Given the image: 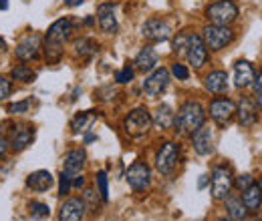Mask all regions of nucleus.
Instances as JSON below:
<instances>
[{
  "label": "nucleus",
  "mask_w": 262,
  "mask_h": 221,
  "mask_svg": "<svg viewBox=\"0 0 262 221\" xmlns=\"http://www.w3.org/2000/svg\"><path fill=\"white\" fill-rule=\"evenodd\" d=\"M240 199H242L244 207L248 209V213H256L262 205V195H260L258 185H256V183H252L248 189L242 191V197H240Z\"/></svg>",
  "instance_id": "obj_24"
},
{
  "label": "nucleus",
  "mask_w": 262,
  "mask_h": 221,
  "mask_svg": "<svg viewBox=\"0 0 262 221\" xmlns=\"http://www.w3.org/2000/svg\"><path fill=\"white\" fill-rule=\"evenodd\" d=\"M236 115H238V123L242 127H252L258 121V105L254 99L250 96H242L238 107H236Z\"/></svg>",
  "instance_id": "obj_14"
},
{
  "label": "nucleus",
  "mask_w": 262,
  "mask_h": 221,
  "mask_svg": "<svg viewBox=\"0 0 262 221\" xmlns=\"http://www.w3.org/2000/svg\"><path fill=\"white\" fill-rule=\"evenodd\" d=\"M141 36L151 42H162L171 36V27L164 18H147L141 27Z\"/></svg>",
  "instance_id": "obj_9"
},
{
  "label": "nucleus",
  "mask_w": 262,
  "mask_h": 221,
  "mask_svg": "<svg viewBox=\"0 0 262 221\" xmlns=\"http://www.w3.org/2000/svg\"><path fill=\"white\" fill-rule=\"evenodd\" d=\"M186 59L194 68H202L208 61V48L200 34H190V42L186 48Z\"/></svg>",
  "instance_id": "obj_12"
},
{
  "label": "nucleus",
  "mask_w": 262,
  "mask_h": 221,
  "mask_svg": "<svg viewBox=\"0 0 262 221\" xmlns=\"http://www.w3.org/2000/svg\"><path fill=\"white\" fill-rule=\"evenodd\" d=\"M206 121V111L198 101H186L180 109L178 115H173V127L176 133L180 135H194Z\"/></svg>",
  "instance_id": "obj_1"
},
{
  "label": "nucleus",
  "mask_w": 262,
  "mask_h": 221,
  "mask_svg": "<svg viewBox=\"0 0 262 221\" xmlns=\"http://www.w3.org/2000/svg\"><path fill=\"white\" fill-rule=\"evenodd\" d=\"M158 63H160V55L156 53L154 46H143L137 57H135V68L141 70V72H151L154 68H158Z\"/></svg>",
  "instance_id": "obj_21"
},
{
  "label": "nucleus",
  "mask_w": 262,
  "mask_h": 221,
  "mask_svg": "<svg viewBox=\"0 0 262 221\" xmlns=\"http://www.w3.org/2000/svg\"><path fill=\"white\" fill-rule=\"evenodd\" d=\"M29 213H31V217H33V219L40 221V219H47V217L51 215V209H49V205H47V203L31 201V203H29Z\"/></svg>",
  "instance_id": "obj_30"
},
{
  "label": "nucleus",
  "mask_w": 262,
  "mask_h": 221,
  "mask_svg": "<svg viewBox=\"0 0 262 221\" xmlns=\"http://www.w3.org/2000/svg\"><path fill=\"white\" fill-rule=\"evenodd\" d=\"M133 77H135V70H133V66L131 64H125L121 70H117L115 72V81L119 83V85H127L133 81Z\"/></svg>",
  "instance_id": "obj_33"
},
{
  "label": "nucleus",
  "mask_w": 262,
  "mask_h": 221,
  "mask_svg": "<svg viewBox=\"0 0 262 221\" xmlns=\"http://www.w3.org/2000/svg\"><path fill=\"white\" fill-rule=\"evenodd\" d=\"M67 6H79V4H83V0H65Z\"/></svg>",
  "instance_id": "obj_43"
},
{
  "label": "nucleus",
  "mask_w": 262,
  "mask_h": 221,
  "mask_svg": "<svg viewBox=\"0 0 262 221\" xmlns=\"http://www.w3.org/2000/svg\"><path fill=\"white\" fill-rule=\"evenodd\" d=\"M97 199L99 195L95 193V189H85V193H83V203L87 205H91V207H97Z\"/></svg>",
  "instance_id": "obj_38"
},
{
  "label": "nucleus",
  "mask_w": 262,
  "mask_h": 221,
  "mask_svg": "<svg viewBox=\"0 0 262 221\" xmlns=\"http://www.w3.org/2000/svg\"><path fill=\"white\" fill-rule=\"evenodd\" d=\"M254 66L248 63V61H238L234 64V85L238 89H248L252 87V81H254Z\"/></svg>",
  "instance_id": "obj_20"
},
{
  "label": "nucleus",
  "mask_w": 262,
  "mask_h": 221,
  "mask_svg": "<svg viewBox=\"0 0 262 221\" xmlns=\"http://www.w3.org/2000/svg\"><path fill=\"white\" fill-rule=\"evenodd\" d=\"M85 161H87V153L85 149H71L63 157V173L69 175L71 179H75L77 175H81L83 167H85Z\"/></svg>",
  "instance_id": "obj_15"
},
{
  "label": "nucleus",
  "mask_w": 262,
  "mask_h": 221,
  "mask_svg": "<svg viewBox=\"0 0 262 221\" xmlns=\"http://www.w3.org/2000/svg\"><path fill=\"white\" fill-rule=\"evenodd\" d=\"M206 187V175H202V179H200V189H204Z\"/></svg>",
  "instance_id": "obj_44"
},
{
  "label": "nucleus",
  "mask_w": 262,
  "mask_h": 221,
  "mask_svg": "<svg viewBox=\"0 0 262 221\" xmlns=\"http://www.w3.org/2000/svg\"><path fill=\"white\" fill-rule=\"evenodd\" d=\"M167 85H169V70L164 66L154 68L149 77L143 81V93L149 99H158L167 89Z\"/></svg>",
  "instance_id": "obj_8"
},
{
  "label": "nucleus",
  "mask_w": 262,
  "mask_h": 221,
  "mask_svg": "<svg viewBox=\"0 0 262 221\" xmlns=\"http://www.w3.org/2000/svg\"><path fill=\"white\" fill-rule=\"evenodd\" d=\"M95 119H97V113H95V111L79 113V115L71 121V129H73V133H85V131H89V127L93 125Z\"/></svg>",
  "instance_id": "obj_27"
},
{
  "label": "nucleus",
  "mask_w": 262,
  "mask_h": 221,
  "mask_svg": "<svg viewBox=\"0 0 262 221\" xmlns=\"http://www.w3.org/2000/svg\"><path fill=\"white\" fill-rule=\"evenodd\" d=\"M210 187H212V197L216 201H224L230 195V191L234 187V177L228 165H218L212 171L210 177Z\"/></svg>",
  "instance_id": "obj_4"
},
{
  "label": "nucleus",
  "mask_w": 262,
  "mask_h": 221,
  "mask_svg": "<svg viewBox=\"0 0 262 221\" xmlns=\"http://www.w3.org/2000/svg\"><path fill=\"white\" fill-rule=\"evenodd\" d=\"M10 91H12L10 81H8V79H4V77H0V101H4L6 96L10 95Z\"/></svg>",
  "instance_id": "obj_39"
},
{
  "label": "nucleus",
  "mask_w": 262,
  "mask_h": 221,
  "mask_svg": "<svg viewBox=\"0 0 262 221\" xmlns=\"http://www.w3.org/2000/svg\"><path fill=\"white\" fill-rule=\"evenodd\" d=\"M6 48V42H4V38H0V53Z\"/></svg>",
  "instance_id": "obj_46"
},
{
  "label": "nucleus",
  "mask_w": 262,
  "mask_h": 221,
  "mask_svg": "<svg viewBox=\"0 0 262 221\" xmlns=\"http://www.w3.org/2000/svg\"><path fill=\"white\" fill-rule=\"evenodd\" d=\"M206 18H208L212 24L230 27V24L238 18V6H236L232 0H218V2H212V4L206 8Z\"/></svg>",
  "instance_id": "obj_2"
},
{
  "label": "nucleus",
  "mask_w": 262,
  "mask_h": 221,
  "mask_svg": "<svg viewBox=\"0 0 262 221\" xmlns=\"http://www.w3.org/2000/svg\"><path fill=\"white\" fill-rule=\"evenodd\" d=\"M214 133L208 125H202L196 133L192 135V145H194V151H196L200 157H208L212 151H214Z\"/></svg>",
  "instance_id": "obj_16"
},
{
  "label": "nucleus",
  "mask_w": 262,
  "mask_h": 221,
  "mask_svg": "<svg viewBox=\"0 0 262 221\" xmlns=\"http://www.w3.org/2000/svg\"><path fill=\"white\" fill-rule=\"evenodd\" d=\"M202 40L206 48L210 51H222L228 44L234 42V31L230 27H218V24H208L202 31Z\"/></svg>",
  "instance_id": "obj_5"
},
{
  "label": "nucleus",
  "mask_w": 262,
  "mask_h": 221,
  "mask_svg": "<svg viewBox=\"0 0 262 221\" xmlns=\"http://www.w3.org/2000/svg\"><path fill=\"white\" fill-rule=\"evenodd\" d=\"M236 115V105L234 101H230L226 96H218L210 103V117L218 123V125H228Z\"/></svg>",
  "instance_id": "obj_10"
},
{
  "label": "nucleus",
  "mask_w": 262,
  "mask_h": 221,
  "mask_svg": "<svg viewBox=\"0 0 262 221\" xmlns=\"http://www.w3.org/2000/svg\"><path fill=\"white\" fill-rule=\"evenodd\" d=\"M8 137H4V135H0V159L6 155V151H8Z\"/></svg>",
  "instance_id": "obj_41"
},
{
  "label": "nucleus",
  "mask_w": 262,
  "mask_h": 221,
  "mask_svg": "<svg viewBox=\"0 0 262 221\" xmlns=\"http://www.w3.org/2000/svg\"><path fill=\"white\" fill-rule=\"evenodd\" d=\"M71 32H73L71 20L69 18H59V20H55L49 27V31H47V42L49 44H61L63 46V42L71 36Z\"/></svg>",
  "instance_id": "obj_19"
},
{
  "label": "nucleus",
  "mask_w": 262,
  "mask_h": 221,
  "mask_svg": "<svg viewBox=\"0 0 262 221\" xmlns=\"http://www.w3.org/2000/svg\"><path fill=\"white\" fill-rule=\"evenodd\" d=\"M34 139V127L33 125H12V131L8 135V145L14 151L27 149Z\"/></svg>",
  "instance_id": "obj_13"
},
{
  "label": "nucleus",
  "mask_w": 262,
  "mask_h": 221,
  "mask_svg": "<svg viewBox=\"0 0 262 221\" xmlns=\"http://www.w3.org/2000/svg\"><path fill=\"white\" fill-rule=\"evenodd\" d=\"M258 189H260V195H262V177H260V183H258Z\"/></svg>",
  "instance_id": "obj_48"
},
{
  "label": "nucleus",
  "mask_w": 262,
  "mask_h": 221,
  "mask_svg": "<svg viewBox=\"0 0 262 221\" xmlns=\"http://www.w3.org/2000/svg\"><path fill=\"white\" fill-rule=\"evenodd\" d=\"M0 8L6 10V8H8V0H0Z\"/></svg>",
  "instance_id": "obj_45"
},
{
  "label": "nucleus",
  "mask_w": 262,
  "mask_h": 221,
  "mask_svg": "<svg viewBox=\"0 0 262 221\" xmlns=\"http://www.w3.org/2000/svg\"><path fill=\"white\" fill-rule=\"evenodd\" d=\"M252 89L256 95L262 93V70H258V75H254V81H252Z\"/></svg>",
  "instance_id": "obj_40"
},
{
  "label": "nucleus",
  "mask_w": 262,
  "mask_h": 221,
  "mask_svg": "<svg viewBox=\"0 0 262 221\" xmlns=\"http://www.w3.org/2000/svg\"><path fill=\"white\" fill-rule=\"evenodd\" d=\"M97 20L99 29L105 34H115L117 32V16H115V6L111 2L99 4L97 6Z\"/></svg>",
  "instance_id": "obj_18"
},
{
  "label": "nucleus",
  "mask_w": 262,
  "mask_h": 221,
  "mask_svg": "<svg viewBox=\"0 0 262 221\" xmlns=\"http://www.w3.org/2000/svg\"><path fill=\"white\" fill-rule=\"evenodd\" d=\"M71 187H73V179L69 175H65V173H61V177H59V195L69 193Z\"/></svg>",
  "instance_id": "obj_37"
},
{
  "label": "nucleus",
  "mask_w": 262,
  "mask_h": 221,
  "mask_svg": "<svg viewBox=\"0 0 262 221\" xmlns=\"http://www.w3.org/2000/svg\"><path fill=\"white\" fill-rule=\"evenodd\" d=\"M10 77L14 81H20V83H33L34 79H36V72H34L31 66H27V64H16L10 70Z\"/></svg>",
  "instance_id": "obj_29"
},
{
  "label": "nucleus",
  "mask_w": 262,
  "mask_h": 221,
  "mask_svg": "<svg viewBox=\"0 0 262 221\" xmlns=\"http://www.w3.org/2000/svg\"><path fill=\"white\" fill-rule=\"evenodd\" d=\"M169 72L178 79V81H188L190 79V70H188V66L182 63H173L171 64V68H169Z\"/></svg>",
  "instance_id": "obj_34"
},
{
  "label": "nucleus",
  "mask_w": 262,
  "mask_h": 221,
  "mask_svg": "<svg viewBox=\"0 0 262 221\" xmlns=\"http://www.w3.org/2000/svg\"><path fill=\"white\" fill-rule=\"evenodd\" d=\"M125 179H127V183H129L131 189L137 191V193H141V191H145L149 185H151V169H149L147 163H143V161H135L129 169H127Z\"/></svg>",
  "instance_id": "obj_7"
},
{
  "label": "nucleus",
  "mask_w": 262,
  "mask_h": 221,
  "mask_svg": "<svg viewBox=\"0 0 262 221\" xmlns=\"http://www.w3.org/2000/svg\"><path fill=\"white\" fill-rule=\"evenodd\" d=\"M188 42H190V34H178L171 42V51L176 55H186V48H188Z\"/></svg>",
  "instance_id": "obj_32"
},
{
  "label": "nucleus",
  "mask_w": 262,
  "mask_h": 221,
  "mask_svg": "<svg viewBox=\"0 0 262 221\" xmlns=\"http://www.w3.org/2000/svg\"><path fill=\"white\" fill-rule=\"evenodd\" d=\"M83 185H85V177H83V175H77V177L73 179V187L79 189V187H83Z\"/></svg>",
  "instance_id": "obj_42"
},
{
  "label": "nucleus",
  "mask_w": 262,
  "mask_h": 221,
  "mask_svg": "<svg viewBox=\"0 0 262 221\" xmlns=\"http://www.w3.org/2000/svg\"><path fill=\"white\" fill-rule=\"evenodd\" d=\"M256 105H258V109L262 111V93L258 95V101H256Z\"/></svg>",
  "instance_id": "obj_47"
},
{
  "label": "nucleus",
  "mask_w": 262,
  "mask_h": 221,
  "mask_svg": "<svg viewBox=\"0 0 262 221\" xmlns=\"http://www.w3.org/2000/svg\"><path fill=\"white\" fill-rule=\"evenodd\" d=\"M224 203H226V213H228L230 219L234 221H244L248 217V209L244 207V203H242V199L240 197H226L224 199Z\"/></svg>",
  "instance_id": "obj_25"
},
{
  "label": "nucleus",
  "mask_w": 262,
  "mask_h": 221,
  "mask_svg": "<svg viewBox=\"0 0 262 221\" xmlns=\"http://www.w3.org/2000/svg\"><path fill=\"white\" fill-rule=\"evenodd\" d=\"M244 221H258V219H244Z\"/></svg>",
  "instance_id": "obj_50"
},
{
  "label": "nucleus",
  "mask_w": 262,
  "mask_h": 221,
  "mask_svg": "<svg viewBox=\"0 0 262 221\" xmlns=\"http://www.w3.org/2000/svg\"><path fill=\"white\" fill-rule=\"evenodd\" d=\"M95 183H97L99 197L103 199V203L109 201V181H107V173L105 171H99L97 177H95Z\"/></svg>",
  "instance_id": "obj_31"
},
{
  "label": "nucleus",
  "mask_w": 262,
  "mask_h": 221,
  "mask_svg": "<svg viewBox=\"0 0 262 221\" xmlns=\"http://www.w3.org/2000/svg\"><path fill=\"white\" fill-rule=\"evenodd\" d=\"M53 183H55L53 173H51V171H45V169H38V171H34V173H31V175L27 177V187L36 191V193L49 191L53 187Z\"/></svg>",
  "instance_id": "obj_22"
},
{
  "label": "nucleus",
  "mask_w": 262,
  "mask_h": 221,
  "mask_svg": "<svg viewBox=\"0 0 262 221\" xmlns=\"http://www.w3.org/2000/svg\"><path fill=\"white\" fill-rule=\"evenodd\" d=\"M40 48H42V40H40V36H38V34H27V36L16 44L14 55H16V59L29 63V61H34V59L38 57Z\"/></svg>",
  "instance_id": "obj_11"
},
{
  "label": "nucleus",
  "mask_w": 262,
  "mask_h": 221,
  "mask_svg": "<svg viewBox=\"0 0 262 221\" xmlns=\"http://www.w3.org/2000/svg\"><path fill=\"white\" fill-rule=\"evenodd\" d=\"M252 183H254V177H252L250 173H244V175H238V177L234 179V187H236V189L240 191V193H242V191H244V189H248V187H250Z\"/></svg>",
  "instance_id": "obj_35"
},
{
  "label": "nucleus",
  "mask_w": 262,
  "mask_h": 221,
  "mask_svg": "<svg viewBox=\"0 0 262 221\" xmlns=\"http://www.w3.org/2000/svg\"><path fill=\"white\" fill-rule=\"evenodd\" d=\"M151 115H149V111L145 109V107H137V109H133L129 111V115L123 119V129H125V133L129 135V137H143L149 129H151Z\"/></svg>",
  "instance_id": "obj_6"
},
{
  "label": "nucleus",
  "mask_w": 262,
  "mask_h": 221,
  "mask_svg": "<svg viewBox=\"0 0 262 221\" xmlns=\"http://www.w3.org/2000/svg\"><path fill=\"white\" fill-rule=\"evenodd\" d=\"M85 203L79 197H71L59 209V221H83L85 217Z\"/></svg>",
  "instance_id": "obj_17"
},
{
  "label": "nucleus",
  "mask_w": 262,
  "mask_h": 221,
  "mask_svg": "<svg viewBox=\"0 0 262 221\" xmlns=\"http://www.w3.org/2000/svg\"><path fill=\"white\" fill-rule=\"evenodd\" d=\"M151 123L158 127V129H169V127L173 125V111H171V107L169 105H160L158 109H156V113L151 115Z\"/></svg>",
  "instance_id": "obj_26"
},
{
  "label": "nucleus",
  "mask_w": 262,
  "mask_h": 221,
  "mask_svg": "<svg viewBox=\"0 0 262 221\" xmlns=\"http://www.w3.org/2000/svg\"><path fill=\"white\" fill-rule=\"evenodd\" d=\"M178 161H180V145L176 141H165L164 145L158 149L156 169L164 177H171L176 173V169H178Z\"/></svg>",
  "instance_id": "obj_3"
},
{
  "label": "nucleus",
  "mask_w": 262,
  "mask_h": 221,
  "mask_svg": "<svg viewBox=\"0 0 262 221\" xmlns=\"http://www.w3.org/2000/svg\"><path fill=\"white\" fill-rule=\"evenodd\" d=\"M218 221H234V219H230V217H222V219H218Z\"/></svg>",
  "instance_id": "obj_49"
},
{
  "label": "nucleus",
  "mask_w": 262,
  "mask_h": 221,
  "mask_svg": "<svg viewBox=\"0 0 262 221\" xmlns=\"http://www.w3.org/2000/svg\"><path fill=\"white\" fill-rule=\"evenodd\" d=\"M73 48H75V53L81 55L83 59H89L91 55H95V51H97V42H95L93 38H79V40L73 44Z\"/></svg>",
  "instance_id": "obj_28"
},
{
  "label": "nucleus",
  "mask_w": 262,
  "mask_h": 221,
  "mask_svg": "<svg viewBox=\"0 0 262 221\" xmlns=\"http://www.w3.org/2000/svg\"><path fill=\"white\" fill-rule=\"evenodd\" d=\"M204 87H206V91H210L214 95H224L228 91V75L224 70H214V72L206 75Z\"/></svg>",
  "instance_id": "obj_23"
},
{
  "label": "nucleus",
  "mask_w": 262,
  "mask_h": 221,
  "mask_svg": "<svg viewBox=\"0 0 262 221\" xmlns=\"http://www.w3.org/2000/svg\"><path fill=\"white\" fill-rule=\"evenodd\" d=\"M31 107V101H18V103H12L8 105V115H20V113H27Z\"/></svg>",
  "instance_id": "obj_36"
}]
</instances>
